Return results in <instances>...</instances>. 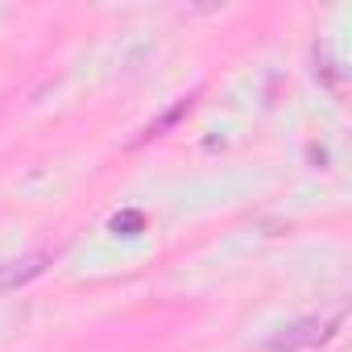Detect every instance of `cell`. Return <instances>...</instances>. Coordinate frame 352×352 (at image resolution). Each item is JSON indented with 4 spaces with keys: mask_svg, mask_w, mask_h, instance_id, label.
<instances>
[{
    "mask_svg": "<svg viewBox=\"0 0 352 352\" xmlns=\"http://www.w3.org/2000/svg\"><path fill=\"white\" fill-rule=\"evenodd\" d=\"M344 319H348V302L340 298V302H331V307H323V311H315V315H302V319H294V323L274 327V331L261 340V348H265V352H302V348H319V344H327V340H336V336L344 331Z\"/></svg>",
    "mask_w": 352,
    "mask_h": 352,
    "instance_id": "1",
    "label": "cell"
},
{
    "mask_svg": "<svg viewBox=\"0 0 352 352\" xmlns=\"http://www.w3.org/2000/svg\"><path fill=\"white\" fill-rule=\"evenodd\" d=\"M46 265H50V253H42V249L17 257V261H9V265H0V290H17V286L34 282L38 274H46Z\"/></svg>",
    "mask_w": 352,
    "mask_h": 352,
    "instance_id": "2",
    "label": "cell"
},
{
    "mask_svg": "<svg viewBox=\"0 0 352 352\" xmlns=\"http://www.w3.org/2000/svg\"><path fill=\"white\" fill-rule=\"evenodd\" d=\"M191 104H195V96H183V100H174V108H166V112H162L157 120H149V124L141 129V137H137V145H141V141H149V137H162V133H166V129H170L174 120H179L183 112H191Z\"/></svg>",
    "mask_w": 352,
    "mask_h": 352,
    "instance_id": "3",
    "label": "cell"
},
{
    "mask_svg": "<svg viewBox=\"0 0 352 352\" xmlns=\"http://www.w3.org/2000/svg\"><path fill=\"white\" fill-rule=\"evenodd\" d=\"M141 224H145V220H141V212H124V216H116V220H112V228H116V232H124V236H133Z\"/></svg>",
    "mask_w": 352,
    "mask_h": 352,
    "instance_id": "4",
    "label": "cell"
}]
</instances>
